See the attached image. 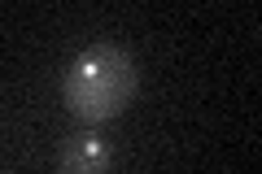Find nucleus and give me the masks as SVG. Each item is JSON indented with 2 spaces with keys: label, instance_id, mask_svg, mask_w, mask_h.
<instances>
[{
  "label": "nucleus",
  "instance_id": "2",
  "mask_svg": "<svg viewBox=\"0 0 262 174\" xmlns=\"http://www.w3.org/2000/svg\"><path fill=\"white\" fill-rule=\"evenodd\" d=\"M110 165V148L101 135L83 131V135H70L61 148V174H105Z\"/></svg>",
  "mask_w": 262,
  "mask_h": 174
},
{
  "label": "nucleus",
  "instance_id": "1",
  "mask_svg": "<svg viewBox=\"0 0 262 174\" xmlns=\"http://www.w3.org/2000/svg\"><path fill=\"white\" fill-rule=\"evenodd\" d=\"M136 87H140V65H136V57L127 48H118V44H96V48H83L70 61L61 96H66V109L75 113L79 122L96 127V122L118 118L131 105Z\"/></svg>",
  "mask_w": 262,
  "mask_h": 174
}]
</instances>
